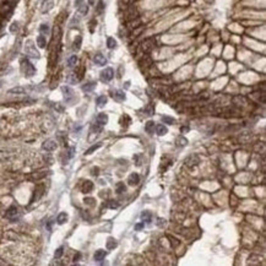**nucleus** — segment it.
<instances>
[{
    "label": "nucleus",
    "mask_w": 266,
    "mask_h": 266,
    "mask_svg": "<svg viewBox=\"0 0 266 266\" xmlns=\"http://www.w3.org/2000/svg\"><path fill=\"white\" fill-rule=\"evenodd\" d=\"M21 71L27 76V77H31V76H33L34 75V72H36V69H34V66L27 60V59H21Z\"/></svg>",
    "instance_id": "1"
},
{
    "label": "nucleus",
    "mask_w": 266,
    "mask_h": 266,
    "mask_svg": "<svg viewBox=\"0 0 266 266\" xmlns=\"http://www.w3.org/2000/svg\"><path fill=\"white\" fill-rule=\"evenodd\" d=\"M25 52H26V54L30 55V57H32V58H39V53L36 50L34 44H33L32 41H27V42H26Z\"/></svg>",
    "instance_id": "2"
},
{
    "label": "nucleus",
    "mask_w": 266,
    "mask_h": 266,
    "mask_svg": "<svg viewBox=\"0 0 266 266\" xmlns=\"http://www.w3.org/2000/svg\"><path fill=\"white\" fill-rule=\"evenodd\" d=\"M113 77H114V70L112 68H107L101 72V80L103 82H109Z\"/></svg>",
    "instance_id": "3"
},
{
    "label": "nucleus",
    "mask_w": 266,
    "mask_h": 266,
    "mask_svg": "<svg viewBox=\"0 0 266 266\" xmlns=\"http://www.w3.org/2000/svg\"><path fill=\"white\" fill-rule=\"evenodd\" d=\"M61 91H63L65 102L70 103V102L72 101V98H74V93H75V92H74L69 86H63V87H61Z\"/></svg>",
    "instance_id": "4"
},
{
    "label": "nucleus",
    "mask_w": 266,
    "mask_h": 266,
    "mask_svg": "<svg viewBox=\"0 0 266 266\" xmlns=\"http://www.w3.org/2000/svg\"><path fill=\"white\" fill-rule=\"evenodd\" d=\"M111 96H112L115 101H118V102H123V101H125V98H126L125 93H124L122 90H112V91H111Z\"/></svg>",
    "instance_id": "5"
},
{
    "label": "nucleus",
    "mask_w": 266,
    "mask_h": 266,
    "mask_svg": "<svg viewBox=\"0 0 266 266\" xmlns=\"http://www.w3.org/2000/svg\"><path fill=\"white\" fill-rule=\"evenodd\" d=\"M5 216L9 218V220H17V216H19V210L16 206H10L6 211Z\"/></svg>",
    "instance_id": "6"
},
{
    "label": "nucleus",
    "mask_w": 266,
    "mask_h": 266,
    "mask_svg": "<svg viewBox=\"0 0 266 266\" xmlns=\"http://www.w3.org/2000/svg\"><path fill=\"white\" fill-rule=\"evenodd\" d=\"M42 147H43V150H46V151L50 152V151H54V150L58 147V145H57V142H55V141H53V140H47V141H44V142H43Z\"/></svg>",
    "instance_id": "7"
},
{
    "label": "nucleus",
    "mask_w": 266,
    "mask_h": 266,
    "mask_svg": "<svg viewBox=\"0 0 266 266\" xmlns=\"http://www.w3.org/2000/svg\"><path fill=\"white\" fill-rule=\"evenodd\" d=\"M93 190V183L90 182V180H84L82 185H81V191L84 194H88Z\"/></svg>",
    "instance_id": "8"
},
{
    "label": "nucleus",
    "mask_w": 266,
    "mask_h": 266,
    "mask_svg": "<svg viewBox=\"0 0 266 266\" xmlns=\"http://www.w3.org/2000/svg\"><path fill=\"white\" fill-rule=\"evenodd\" d=\"M107 123H108V115L105 113H99L97 115V124L101 126H104Z\"/></svg>",
    "instance_id": "9"
},
{
    "label": "nucleus",
    "mask_w": 266,
    "mask_h": 266,
    "mask_svg": "<svg viewBox=\"0 0 266 266\" xmlns=\"http://www.w3.org/2000/svg\"><path fill=\"white\" fill-rule=\"evenodd\" d=\"M128 182H129V185H132V187L137 185L139 182H140V177H139V174H137V173H132V174H130Z\"/></svg>",
    "instance_id": "10"
},
{
    "label": "nucleus",
    "mask_w": 266,
    "mask_h": 266,
    "mask_svg": "<svg viewBox=\"0 0 266 266\" xmlns=\"http://www.w3.org/2000/svg\"><path fill=\"white\" fill-rule=\"evenodd\" d=\"M93 61L96 65H99V66H103L107 64V59L103 57V54H96L95 58H93Z\"/></svg>",
    "instance_id": "11"
},
{
    "label": "nucleus",
    "mask_w": 266,
    "mask_h": 266,
    "mask_svg": "<svg viewBox=\"0 0 266 266\" xmlns=\"http://www.w3.org/2000/svg\"><path fill=\"white\" fill-rule=\"evenodd\" d=\"M43 190H44V188L42 187V185H38V187L36 188V190H34V194H33V197H32V202H33V201H36L37 199H39V197L42 196Z\"/></svg>",
    "instance_id": "12"
},
{
    "label": "nucleus",
    "mask_w": 266,
    "mask_h": 266,
    "mask_svg": "<svg viewBox=\"0 0 266 266\" xmlns=\"http://www.w3.org/2000/svg\"><path fill=\"white\" fill-rule=\"evenodd\" d=\"M53 5H54L53 0H44L42 4V12H48L53 7Z\"/></svg>",
    "instance_id": "13"
},
{
    "label": "nucleus",
    "mask_w": 266,
    "mask_h": 266,
    "mask_svg": "<svg viewBox=\"0 0 266 266\" xmlns=\"http://www.w3.org/2000/svg\"><path fill=\"white\" fill-rule=\"evenodd\" d=\"M105 255H107V253H105L104 250H102V249H99V250H97L96 253H95V255H93V258H95V260L96 261H102L104 258H105Z\"/></svg>",
    "instance_id": "14"
},
{
    "label": "nucleus",
    "mask_w": 266,
    "mask_h": 266,
    "mask_svg": "<svg viewBox=\"0 0 266 266\" xmlns=\"http://www.w3.org/2000/svg\"><path fill=\"white\" fill-rule=\"evenodd\" d=\"M156 132H157V134H158L159 136H163V135H166L167 132H168V129H167L166 125L159 124V125L156 126Z\"/></svg>",
    "instance_id": "15"
},
{
    "label": "nucleus",
    "mask_w": 266,
    "mask_h": 266,
    "mask_svg": "<svg viewBox=\"0 0 266 266\" xmlns=\"http://www.w3.org/2000/svg\"><path fill=\"white\" fill-rule=\"evenodd\" d=\"M141 220L142 221H145V222H151V220H152V212L151 211H142V214H141Z\"/></svg>",
    "instance_id": "16"
},
{
    "label": "nucleus",
    "mask_w": 266,
    "mask_h": 266,
    "mask_svg": "<svg viewBox=\"0 0 266 266\" xmlns=\"http://www.w3.org/2000/svg\"><path fill=\"white\" fill-rule=\"evenodd\" d=\"M68 218H69L68 214H66V212H61V214H59V216L57 217V222H58V224H64V223H66Z\"/></svg>",
    "instance_id": "17"
},
{
    "label": "nucleus",
    "mask_w": 266,
    "mask_h": 266,
    "mask_svg": "<svg viewBox=\"0 0 266 266\" xmlns=\"http://www.w3.org/2000/svg\"><path fill=\"white\" fill-rule=\"evenodd\" d=\"M81 41H82L81 36H77V37L75 38V41H74V43H72V49H74L75 52L80 50V48H81Z\"/></svg>",
    "instance_id": "18"
},
{
    "label": "nucleus",
    "mask_w": 266,
    "mask_h": 266,
    "mask_svg": "<svg viewBox=\"0 0 266 266\" xmlns=\"http://www.w3.org/2000/svg\"><path fill=\"white\" fill-rule=\"evenodd\" d=\"M37 44H38L39 48H44L47 46V39H46L44 34H41V36L37 37Z\"/></svg>",
    "instance_id": "19"
},
{
    "label": "nucleus",
    "mask_w": 266,
    "mask_h": 266,
    "mask_svg": "<svg viewBox=\"0 0 266 266\" xmlns=\"http://www.w3.org/2000/svg\"><path fill=\"white\" fill-rule=\"evenodd\" d=\"M145 130L147 134H153V130H155V123L152 120H149L147 123H146V126H145Z\"/></svg>",
    "instance_id": "20"
},
{
    "label": "nucleus",
    "mask_w": 266,
    "mask_h": 266,
    "mask_svg": "<svg viewBox=\"0 0 266 266\" xmlns=\"http://www.w3.org/2000/svg\"><path fill=\"white\" fill-rule=\"evenodd\" d=\"M95 87H96V82H87L82 86V91L84 92H91V91L95 90Z\"/></svg>",
    "instance_id": "21"
},
{
    "label": "nucleus",
    "mask_w": 266,
    "mask_h": 266,
    "mask_svg": "<svg viewBox=\"0 0 266 266\" xmlns=\"http://www.w3.org/2000/svg\"><path fill=\"white\" fill-rule=\"evenodd\" d=\"M115 191H117L118 194H122V193H125V191H126V187H125V184H124V183H122V182H119V183L117 184V188H115Z\"/></svg>",
    "instance_id": "22"
},
{
    "label": "nucleus",
    "mask_w": 266,
    "mask_h": 266,
    "mask_svg": "<svg viewBox=\"0 0 266 266\" xmlns=\"http://www.w3.org/2000/svg\"><path fill=\"white\" fill-rule=\"evenodd\" d=\"M96 103H97L98 107H103V105H105V103H107V97H105V96H99L96 99Z\"/></svg>",
    "instance_id": "23"
},
{
    "label": "nucleus",
    "mask_w": 266,
    "mask_h": 266,
    "mask_svg": "<svg viewBox=\"0 0 266 266\" xmlns=\"http://www.w3.org/2000/svg\"><path fill=\"white\" fill-rule=\"evenodd\" d=\"M107 47H108L109 49H113V48L117 47V41H115L113 37H109V38L107 39Z\"/></svg>",
    "instance_id": "24"
},
{
    "label": "nucleus",
    "mask_w": 266,
    "mask_h": 266,
    "mask_svg": "<svg viewBox=\"0 0 266 266\" xmlns=\"http://www.w3.org/2000/svg\"><path fill=\"white\" fill-rule=\"evenodd\" d=\"M117 242H115V239L114 238H108V241H107V248L108 249H114V248H117Z\"/></svg>",
    "instance_id": "25"
},
{
    "label": "nucleus",
    "mask_w": 266,
    "mask_h": 266,
    "mask_svg": "<svg viewBox=\"0 0 266 266\" xmlns=\"http://www.w3.org/2000/svg\"><path fill=\"white\" fill-rule=\"evenodd\" d=\"M162 122L163 123H166V124H174L176 123V119L174 118H172V117H167V115H163L162 117Z\"/></svg>",
    "instance_id": "26"
},
{
    "label": "nucleus",
    "mask_w": 266,
    "mask_h": 266,
    "mask_svg": "<svg viewBox=\"0 0 266 266\" xmlns=\"http://www.w3.org/2000/svg\"><path fill=\"white\" fill-rule=\"evenodd\" d=\"M9 93H15V95L25 93V88H23V87H15V88H11V90L9 91Z\"/></svg>",
    "instance_id": "27"
},
{
    "label": "nucleus",
    "mask_w": 266,
    "mask_h": 266,
    "mask_svg": "<svg viewBox=\"0 0 266 266\" xmlns=\"http://www.w3.org/2000/svg\"><path fill=\"white\" fill-rule=\"evenodd\" d=\"M39 31H41L42 34H48L49 33V26L47 23H43L39 26Z\"/></svg>",
    "instance_id": "28"
},
{
    "label": "nucleus",
    "mask_w": 266,
    "mask_h": 266,
    "mask_svg": "<svg viewBox=\"0 0 266 266\" xmlns=\"http://www.w3.org/2000/svg\"><path fill=\"white\" fill-rule=\"evenodd\" d=\"M188 145V140L185 139V137H182V136H179L178 139H177V146H187Z\"/></svg>",
    "instance_id": "29"
},
{
    "label": "nucleus",
    "mask_w": 266,
    "mask_h": 266,
    "mask_svg": "<svg viewBox=\"0 0 266 266\" xmlns=\"http://www.w3.org/2000/svg\"><path fill=\"white\" fill-rule=\"evenodd\" d=\"M87 11H88V6L85 5L84 3L78 6V12H80L81 15H86V14H87Z\"/></svg>",
    "instance_id": "30"
},
{
    "label": "nucleus",
    "mask_w": 266,
    "mask_h": 266,
    "mask_svg": "<svg viewBox=\"0 0 266 266\" xmlns=\"http://www.w3.org/2000/svg\"><path fill=\"white\" fill-rule=\"evenodd\" d=\"M76 61H77V57H76V55H71V57L68 59V65L70 66V68H72V66L76 64Z\"/></svg>",
    "instance_id": "31"
},
{
    "label": "nucleus",
    "mask_w": 266,
    "mask_h": 266,
    "mask_svg": "<svg viewBox=\"0 0 266 266\" xmlns=\"http://www.w3.org/2000/svg\"><path fill=\"white\" fill-rule=\"evenodd\" d=\"M63 253H64V248H63V247L58 248V249L55 250V253H54V258H55V259L61 258V256H63Z\"/></svg>",
    "instance_id": "32"
},
{
    "label": "nucleus",
    "mask_w": 266,
    "mask_h": 266,
    "mask_svg": "<svg viewBox=\"0 0 266 266\" xmlns=\"http://www.w3.org/2000/svg\"><path fill=\"white\" fill-rule=\"evenodd\" d=\"M84 201H85L86 205H90V206H95V205H96V200H95L93 197H86Z\"/></svg>",
    "instance_id": "33"
},
{
    "label": "nucleus",
    "mask_w": 266,
    "mask_h": 266,
    "mask_svg": "<svg viewBox=\"0 0 266 266\" xmlns=\"http://www.w3.org/2000/svg\"><path fill=\"white\" fill-rule=\"evenodd\" d=\"M101 147V143H97V145H95V146H92V147H90L87 151H86V155H91V153H93V151H96L97 149H99Z\"/></svg>",
    "instance_id": "34"
},
{
    "label": "nucleus",
    "mask_w": 266,
    "mask_h": 266,
    "mask_svg": "<svg viewBox=\"0 0 266 266\" xmlns=\"http://www.w3.org/2000/svg\"><path fill=\"white\" fill-rule=\"evenodd\" d=\"M168 238L170 239V244H172L173 247H174V248H176V247H178V245L180 244V242L178 241V239H176L174 237H170V235H168Z\"/></svg>",
    "instance_id": "35"
},
{
    "label": "nucleus",
    "mask_w": 266,
    "mask_h": 266,
    "mask_svg": "<svg viewBox=\"0 0 266 266\" xmlns=\"http://www.w3.org/2000/svg\"><path fill=\"white\" fill-rule=\"evenodd\" d=\"M17 30H19V23H17V22H14V23L10 26V31H11L12 33H15Z\"/></svg>",
    "instance_id": "36"
},
{
    "label": "nucleus",
    "mask_w": 266,
    "mask_h": 266,
    "mask_svg": "<svg viewBox=\"0 0 266 266\" xmlns=\"http://www.w3.org/2000/svg\"><path fill=\"white\" fill-rule=\"evenodd\" d=\"M107 206H108L109 208H117L119 205H118V202H115V200H111V201L107 204Z\"/></svg>",
    "instance_id": "37"
},
{
    "label": "nucleus",
    "mask_w": 266,
    "mask_h": 266,
    "mask_svg": "<svg viewBox=\"0 0 266 266\" xmlns=\"http://www.w3.org/2000/svg\"><path fill=\"white\" fill-rule=\"evenodd\" d=\"M103 9H104V3L102 1V0H99V3H98V7H97V12H98V14H101V12L103 11Z\"/></svg>",
    "instance_id": "38"
},
{
    "label": "nucleus",
    "mask_w": 266,
    "mask_h": 266,
    "mask_svg": "<svg viewBox=\"0 0 266 266\" xmlns=\"http://www.w3.org/2000/svg\"><path fill=\"white\" fill-rule=\"evenodd\" d=\"M75 155V147H70L68 150V158H72Z\"/></svg>",
    "instance_id": "39"
},
{
    "label": "nucleus",
    "mask_w": 266,
    "mask_h": 266,
    "mask_svg": "<svg viewBox=\"0 0 266 266\" xmlns=\"http://www.w3.org/2000/svg\"><path fill=\"white\" fill-rule=\"evenodd\" d=\"M96 20H92L91 22H90V31L91 32H93V30H95V27H96Z\"/></svg>",
    "instance_id": "40"
},
{
    "label": "nucleus",
    "mask_w": 266,
    "mask_h": 266,
    "mask_svg": "<svg viewBox=\"0 0 266 266\" xmlns=\"http://www.w3.org/2000/svg\"><path fill=\"white\" fill-rule=\"evenodd\" d=\"M91 174H92V176H98V174H99V168H98V167H95V168H92V172H91Z\"/></svg>",
    "instance_id": "41"
},
{
    "label": "nucleus",
    "mask_w": 266,
    "mask_h": 266,
    "mask_svg": "<svg viewBox=\"0 0 266 266\" xmlns=\"http://www.w3.org/2000/svg\"><path fill=\"white\" fill-rule=\"evenodd\" d=\"M166 224V221L163 220V218H158L157 220V226L158 227H161V226H164Z\"/></svg>",
    "instance_id": "42"
},
{
    "label": "nucleus",
    "mask_w": 266,
    "mask_h": 266,
    "mask_svg": "<svg viewBox=\"0 0 266 266\" xmlns=\"http://www.w3.org/2000/svg\"><path fill=\"white\" fill-rule=\"evenodd\" d=\"M143 223L141 222V223H137L136 226H135V231H141V229H143Z\"/></svg>",
    "instance_id": "43"
},
{
    "label": "nucleus",
    "mask_w": 266,
    "mask_h": 266,
    "mask_svg": "<svg viewBox=\"0 0 266 266\" xmlns=\"http://www.w3.org/2000/svg\"><path fill=\"white\" fill-rule=\"evenodd\" d=\"M80 259H81V253H76L74 256V261H78Z\"/></svg>",
    "instance_id": "44"
},
{
    "label": "nucleus",
    "mask_w": 266,
    "mask_h": 266,
    "mask_svg": "<svg viewBox=\"0 0 266 266\" xmlns=\"http://www.w3.org/2000/svg\"><path fill=\"white\" fill-rule=\"evenodd\" d=\"M82 3H84V0H76V1H75V6H76V7H78V6L81 5Z\"/></svg>",
    "instance_id": "45"
},
{
    "label": "nucleus",
    "mask_w": 266,
    "mask_h": 266,
    "mask_svg": "<svg viewBox=\"0 0 266 266\" xmlns=\"http://www.w3.org/2000/svg\"><path fill=\"white\" fill-rule=\"evenodd\" d=\"M188 130H189V128H187V126H184V128H182V129H180V131H182V132H187Z\"/></svg>",
    "instance_id": "46"
},
{
    "label": "nucleus",
    "mask_w": 266,
    "mask_h": 266,
    "mask_svg": "<svg viewBox=\"0 0 266 266\" xmlns=\"http://www.w3.org/2000/svg\"><path fill=\"white\" fill-rule=\"evenodd\" d=\"M47 229H48V231H50V229H52V221H50V222H48V224H47Z\"/></svg>",
    "instance_id": "47"
},
{
    "label": "nucleus",
    "mask_w": 266,
    "mask_h": 266,
    "mask_svg": "<svg viewBox=\"0 0 266 266\" xmlns=\"http://www.w3.org/2000/svg\"><path fill=\"white\" fill-rule=\"evenodd\" d=\"M88 4H90V5H93V4H95V0H88Z\"/></svg>",
    "instance_id": "48"
}]
</instances>
